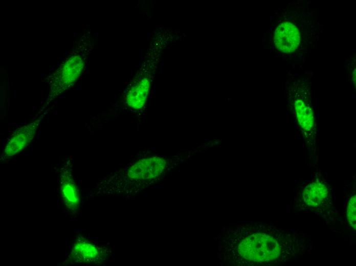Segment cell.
Returning a JSON list of instances; mask_svg holds the SVG:
<instances>
[{
    "label": "cell",
    "mask_w": 356,
    "mask_h": 266,
    "mask_svg": "<svg viewBox=\"0 0 356 266\" xmlns=\"http://www.w3.org/2000/svg\"><path fill=\"white\" fill-rule=\"evenodd\" d=\"M167 167L166 158L157 156L140 159L127 165L124 169L104 182L109 190L125 195H135L159 180Z\"/></svg>",
    "instance_id": "1"
},
{
    "label": "cell",
    "mask_w": 356,
    "mask_h": 266,
    "mask_svg": "<svg viewBox=\"0 0 356 266\" xmlns=\"http://www.w3.org/2000/svg\"><path fill=\"white\" fill-rule=\"evenodd\" d=\"M235 248L238 256L244 260L263 263L280 257L284 252V244L277 235L255 232L242 236Z\"/></svg>",
    "instance_id": "2"
},
{
    "label": "cell",
    "mask_w": 356,
    "mask_h": 266,
    "mask_svg": "<svg viewBox=\"0 0 356 266\" xmlns=\"http://www.w3.org/2000/svg\"><path fill=\"white\" fill-rule=\"evenodd\" d=\"M108 251L85 239H78L74 244L70 256L74 263H98L105 259Z\"/></svg>",
    "instance_id": "3"
},
{
    "label": "cell",
    "mask_w": 356,
    "mask_h": 266,
    "mask_svg": "<svg viewBox=\"0 0 356 266\" xmlns=\"http://www.w3.org/2000/svg\"><path fill=\"white\" fill-rule=\"evenodd\" d=\"M297 120L304 139L314 146L316 142V125L312 108L303 99H297L294 103Z\"/></svg>",
    "instance_id": "4"
},
{
    "label": "cell",
    "mask_w": 356,
    "mask_h": 266,
    "mask_svg": "<svg viewBox=\"0 0 356 266\" xmlns=\"http://www.w3.org/2000/svg\"><path fill=\"white\" fill-rule=\"evenodd\" d=\"M274 41L277 49L285 53L295 51L300 41L298 29L293 24L285 21L280 24L276 29Z\"/></svg>",
    "instance_id": "5"
},
{
    "label": "cell",
    "mask_w": 356,
    "mask_h": 266,
    "mask_svg": "<svg viewBox=\"0 0 356 266\" xmlns=\"http://www.w3.org/2000/svg\"><path fill=\"white\" fill-rule=\"evenodd\" d=\"M39 120L19 128L10 138L4 148L5 157H11L25 148L33 139Z\"/></svg>",
    "instance_id": "6"
},
{
    "label": "cell",
    "mask_w": 356,
    "mask_h": 266,
    "mask_svg": "<svg viewBox=\"0 0 356 266\" xmlns=\"http://www.w3.org/2000/svg\"><path fill=\"white\" fill-rule=\"evenodd\" d=\"M151 80L149 76L140 77L128 87L125 100L128 108L138 110L143 107L150 90Z\"/></svg>",
    "instance_id": "7"
},
{
    "label": "cell",
    "mask_w": 356,
    "mask_h": 266,
    "mask_svg": "<svg viewBox=\"0 0 356 266\" xmlns=\"http://www.w3.org/2000/svg\"><path fill=\"white\" fill-rule=\"evenodd\" d=\"M60 187L65 207L71 212H76L79 207L80 197L71 169L66 168L62 170Z\"/></svg>",
    "instance_id": "8"
},
{
    "label": "cell",
    "mask_w": 356,
    "mask_h": 266,
    "mask_svg": "<svg viewBox=\"0 0 356 266\" xmlns=\"http://www.w3.org/2000/svg\"><path fill=\"white\" fill-rule=\"evenodd\" d=\"M329 196L328 187L323 182L318 181L307 185L302 192L304 202L309 206H320L329 198Z\"/></svg>",
    "instance_id": "9"
},
{
    "label": "cell",
    "mask_w": 356,
    "mask_h": 266,
    "mask_svg": "<svg viewBox=\"0 0 356 266\" xmlns=\"http://www.w3.org/2000/svg\"><path fill=\"white\" fill-rule=\"evenodd\" d=\"M356 199L355 195L352 196L349 202L347 208V219L351 227L355 229V211H356Z\"/></svg>",
    "instance_id": "10"
}]
</instances>
